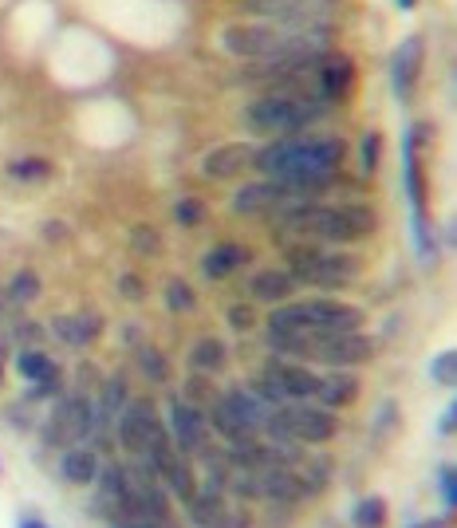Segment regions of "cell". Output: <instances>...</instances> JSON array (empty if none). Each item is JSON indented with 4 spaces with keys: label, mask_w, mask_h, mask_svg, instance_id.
Here are the masks:
<instances>
[{
    "label": "cell",
    "mask_w": 457,
    "mask_h": 528,
    "mask_svg": "<svg viewBox=\"0 0 457 528\" xmlns=\"http://www.w3.org/2000/svg\"><path fill=\"white\" fill-rule=\"evenodd\" d=\"M253 166L264 178L284 182L296 198L312 201V194L327 190L343 166V138L335 134H284L257 150Z\"/></svg>",
    "instance_id": "cell-1"
},
{
    "label": "cell",
    "mask_w": 457,
    "mask_h": 528,
    "mask_svg": "<svg viewBox=\"0 0 457 528\" xmlns=\"http://www.w3.org/2000/svg\"><path fill=\"white\" fill-rule=\"evenodd\" d=\"M331 40L327 20H300V24H276V20H237L221 28V48L229 56H241L249 64L272 60H296V56H320Z\"/></svg>",
    "instance_id": "cell-2"
},
{
    "label": "cell",
    "mask_w": 457,
    "mask_h": 528,
    "mask_svg": "<svg viewBox=\"0 0 457 528\" xmlns=\"http://www.w3.org/2000/svg\"><path fill=\"white\" fill-rule=\"evenodd\" d=\"M280 225L288 233H300L304 241H327V245H347L363 241L375 233V213L367 205H320V201H292L280 209Z\"/></svg>",
    "instance_id": "cell-3"
},
{
    "label": "cell",
    "mask_w": 457,
    "mask_h": 528,
    "mask_svg": "<svg viewBox=\"0 0 457 528\" xmlns=\"http://www.w3.org/2000/svg\"><path fill=\"white\" fill-rule=\"evenodd\" d=\"M327 115V103L308 91H268L245 107V127L257 134H304Z\"/></svg>",
    "instance_id": "cell-4"
},
{
    "label": "cell",
    "mask_w": 457,
    "mask_h": 528,
    "mask_svg": "<svg viewBox=\"0 0 457 528\" xmlns=\"http://www.w3.org/2000/svg\"><path fill=\"white\" fill-rule=\"evenodd\" d=\"M115 438H119V446H123L127 454H134V462H142L154 477H158L162 465L178 454L174 442H170L166 422L158 418V410H154L150 402H127V406L119 410V418H115Z\"/></svg>",
    "instance_id": "cell-5"
},
{
    "label": "cell",
    "mask_w": 457,
    "mask_h": 528,
    "mask_svg": "<svg viewBox=\"0 0 457 528\" xmlns=\"http://www.w3.org/2000/svg\"><path fill=\"white\" fill-rule=\"evenodd\" d=\"M363 308L343 300H284L272 308L268 331H359Z\"/></svg>",
    "instance_id": "cell-6"
},
{
    "label": "cell",
    "mask_w": 457,
    "mask_h": 528,
    "mask_svg": "<svg viewBox=\"0 0 457 528\" xmlns=\"http://www.w3.org/2000/svg\"><path fill=\"white\" fill-rule=\"evenodd\" d=\"M363 261L351 253H331L320 249L316 241L292 245L288 249V272L296 276V284H316V288H343L359 276Z\"/></svg>",
    "instance_id": "cell-7"
},
{
    "label": "cell",
    "mask_w": 457,
    "mask_h": 528,
    "mask_svg": "<svg viewBox=\"0 0 457 528\" xmlns=\"http://www.w3.org/2000/svg\"><path fill=\"white\" fill-rule=\"evenodd\" d=\"M111 525H170V497L162 485L142 481L111 509Z\"/></svg>",
    "instance_id": "cell-8"
},
{
    "label": "cell",
    "mask_w": 457,
    "mask_h": 528,
    "mask_svg": "<svg viewBox=\"0 0 457 528\" xmlns=\"http://www.w3.org/2000/svg\"><path fill=\"white\" fill-rule=\"evenodd\" d=\"M166 430H170L174 450L186 454V458H197V454L205 450V442H209V422H205V414L197 410L194 402H186V398H178V402L170 406Z\"/></svg>",
    "instance_id": "cell-9"
},
{
    "label": "cell",
    "mask_w": 457,
    "mask_h": 528,
    "mask_svg": "<svg viewBox=\"0 0 457 528\" xmlns=\"http://www.w3.org/2000/svg\"><path fill=\"white\" fill-rule=\"evenodd\" d=\"M335 0H241V12L253 20H276V24H300V20H327Z\"/></svg>",
    "instance_id": "cell-10"
},
{
    "label": "cell",
    "mask_w": 457,
    "mask_h": 528,
    "mask_svg": "<svg viewBox=\"0 0 457 528\" xmlns=\"http://www.w3.org/2000/svg\"><path fill=\"white\" fill-rule=\"evenodd\" d=\"M190 521L197 528H253L245 509L229 505L225 493H217V489H197V497L190 501Z\"/></svg>",
    "instance_id": "cell-11"
},
{
    "label": "cell",
    "mask_w": 457,
    "mask_h": 528,
    "mask_svg": "<svg viewBox=\"0 0 457 528\" xmlns=\"http://www.w3.org/2000/svg\"><path fill=\"white\" fill-rule=\"evenodd\" d=\"M292 201H300V198H296L284 182L264 178V182H249V186H241V190L233 194V213H241V217H257V213L284 209V205H292Z\"/></svg>",
    "instance_id": "cell-12"
},
{
    "label": "cell",
    "mask_w": 457,
    "mask_h": 528,
    "mask_svg": "<svg viewBox=\"0 0 457 528\" xmlns=\"http://www.w3.org/2000/svg\"><path fill=\"white\" fill-rule=\"evenodd\" d=\"M253 158H257V146H249V142H221V146H213V150L205 154L201 170H205V178L225 182V178L245 174V170L253 166Z\"/></svg>",
    "instance_id": "cell-13"
},
{
    "label": "cell",
    "mask_w": 457,
    "mask_h": 528,
    "mask_svg": "<svg viewBox=\"0 0 457 528\" xmlns=\"http://www.w3.org/2000/svg\"><path fill=\"white\" fill-rule=\"evenodd\" d=\"M351 79H355V64L347 56H339V52H324L320 64H316V79L312 83H316V95L324 103H335L351 87Z\"/></svg>",
    "instance_id": "cell-14"
},
{
    "label": "cell",
    "mask_w": 457,
    "mask_h": 528,
    "mask_svg": "<svg viewBox=\"0 0 457 528\" xmlns=\"http://www.w3.org/2000/svg\"><path fill=\"white\" fill-rule=\"evenodd\" d=\"M296 276L288 272V268H257L253 272V280H249V296L253 300H261V304H284V300H292L296 296Z\"/></svg>",
    "instance_id": "cell-15"
},
{
    "label": "cell",
    "mask_w": 457,
    "mask_h": 528,
    "mask_svg": "<svg viewBox=\"0 0 457 528\" xmlns=\"http://www.w3.org/2000/svg\"><path fill=\"white\" fill-rule=\"evenodd\" d=\"M359 391H363V383H359V375L351 367H331L327 375H320L316 398L327 410H339V406H351L359 398Z\"/></svg>",
    "instance_id": "cell-16"
},
{
    "label": "cell",
    "mask_w": 457,
    "mask_h": 528,
    "mask_svg": "<svg viewBox=\"0 0 457 528\" xmlns=\"http://www.w3.org/2000/svg\"><path fill=\"white\" fill-rule=\"evenodd\" d=\"M418 71H422V40L410 36L391 60V87L398 99H410V91L418 83Z\"/></svg>",
    "instance_id": "cell-17"
},
{
    "label": "cell",
    "mask_w": 457,
    "mask_h": 528,
    "mask_svg": "<svg viewBox=\"0 0 457 528\" xmlns=\"http://www.w3.org/2000/svg\"><path fill=\"white\" fill-rule=\"evenodd\" d=\"M253 261V253L245 249V245H237V241H221V245H213L205 257H201V276L205 280H229L241 264Z\"/></svg>",
    "instance_id": "cell-18"
},
{
    "label": "cell",
    "mask_w": 457,
    "mask_h": 528,
    "mask_svg": "<svg viewBox=\"0 0 457 528\" xmlns=\"http://www.w3.org/2000/svg\"><path fill=\"white\" fill-rule=\"evenodd\" d=\"M103 331V316L99 312H71V316H56L52 320V335L64 339L67 347H87L91 339H99Z\"/></svg>",
    "instance_id": "cell-19"
},
{
    "label": "cell",
    "mask_w": 457,
    "mask_h": 528,
    "mask_svg": "<svg viewBox=\"0 0 457 528\" xmlns=\"http://www.w3.org/2000/svg\"><path fill=\"white\" fill-rule=\"evenodd\" d=\"M16 375L32 387H60V367L56 359H48L40 347H20L16 355Z\"/></svg>",
    "instance_id": "cell-20"
},
{
    "label": "cell",
    "mask_w": 457,
    "mask_h": 528,
    "mask_svg": "<svg viewBox=\"0 0 457 528\" xmlns=\"http://www.w3.org/2000/svg\"><path fill=\"white\" fill-rule=\"evenodd\" d=\"M221 398L229 402V410H233V414H237V418H241V422H245L253 434H261L264 418L272 414V406H268V402H264V398L257 395L253 387H229V391H225Z\"/></svg>",
    "instance_id": "cell-21"
},
{
    "label": "cell",
    "mask_w": 457,
    "mask_h": 528,
    "mask_svg": "<svg viewBox=\"0 0 457 528\" xmlns=\"http://www.w3.org/2000/svg\"><path fill=\"white\" fill-rule=\"evenodd\" d=\"M60 473H64V481H71V485H95V477H99V454H95V446H83V442L67 446L64 458H60Z\"/></svg>",
    "instance_id": "cell-22"
},
{
    "label": "cell",
    "mask_w": 457,
    "mask_h": 528,
    "mask_svg": "<svg viewBox=\"0 0 457 528\" xmlns=\"http://www.w3.org/2000/svg\"><path fill=\"white\" fill-rule=\"evenodd\" d=\"M158 481H166V489H170V493H174L178 501H186V505L194 501V497H197V485H201V481H197L194 462H190L186 454H174L170 462L162 465V469H158Z\"/></svg>",
    "instance_id": "cell-23"
},
{
    "label": "cell",
    "mask_w": 457,
    "mask_h": 528,
    "mask_svg": "<svg viewBox=\"0 0 457 528\" xmlns=\"http://www.w3.org/2000/svg\"><path fill=\"white\" fill-rule=\"evenodd\" d=\"M205 422H209V430H213V434H221L229 446H237V442H245V438H257V434H253V430H249V426H245V422L229 410V402H225V398H213V402H209Z\"/></svg>",
    "instance_id": "cell-24"
},
{
    "label": "cell",
    "mask_w": 457,
    "mask_h": 528,
    "mask_svg": "<svg viewBox=\"0 0 457 528\" xmlns=\"http://www.w3.org/2000/svg\"><path fill=\"white\" fill-rule=\"evenodd\" d=\"M225 359H229V351H225V343L217 335H205V339H197L190 347V367L197 375H217L225 367Z\"/></svg>",
    "instance_id": "cell-25"
},
{
    "label": "cell",
    "mask_w": 457,
    "mask_h": 528,
    "mask_svg": "<svg viewBox=\"0 0 457 528\" xmlns=\"http://www.w3.org/2000/svg\"><path fill=\"white\" fill-rule=\"evenodd\" d=\"M40 292H44V280H40V272H32V268H20V272L8 280V288H4V300H8V304H32V300H40Z\"/></svg>",
    "instance_id": "cell-26"
},
{
    "label": "cell",
    "mask_w": 457,
    "mask_h": 528,
    "mask_svg": "<svg viewBox=\"0 0 457 528\" xmlns=\"http://www.w3.org/2000/svg\"><path fill=\"white\" fill-rule=\"evenodd\" d=\"M52 174H56V166L48 158H16V162H8V178L12 182H24V186H40Z\"/></svg>",
    "instance_id": "cell-27"
},
{
    "label": "cell",
    "mask_w": 457,
    "mask_h": 528,
    "mask_svg": "<svg viewBox=\"0 0 457 528\" xmlns=\"http://www.w3.org/2000/svg\"><path fill=\"white\" fill-rule=\"evenodd\" d=\"M387 517H391V509H387L383 497H363L351 509V525L355 528H387Z\"/></svg>",
    "instance_id": "cell-28"
},
{
    "label": "cell",
    "mask_w": 457,
    "mask_h": 528,
    "mask_svg": "<svg viewBox=\"0 0 457 528\" xmlns=\"http://www.w3.org/2000/svg\"><path fill=\"white\" fill-rule=\"evenodd\" d=\"M138 367H142V375H146L150 383H170V363H166V355H162L158 347L142 343V347H138Z\"/></svg>",
    "instance_id": "cell-29"
},
{
    "label": "cell",
    "mask_w": 457,
    "mask_h": 528,
    "mask_svg": "<svg viewBox=\"0 0 457 528\" xmlns=\"http://www.w3.org/2000/svg\"><path fill=\"white\" fill-rule=\"evenodd\" d=\"M166 308H170L174 316H182V312H194V308H197L194 288H190L182 276H170V280H166Z\"/></svg>",
    "instance_id": "cell-30"
},
{
    "label": "cell",
    "mask_w": 457,
    "mask_h": 528,
    "mask_svg": "<svg viewBox=\"0 0 457 528\" xmlns=\"http://www.w3.org/2000/svg\"><path fill=\"white\" fill-rule=\"evenodd\" d=\"M379 154H383V134L379 131H367L363 134V150H359V170L371 178L375 166H379Z\"/></svg>",
    "instance_id": "cell-31"
},
{
    "label": "cell",
    "mask_w": 457,
    "mask_h": 528,
    "mask_svg": "<svg viewBox=\"0 0 457 528\" xmlns=\"http://www.w3.org/2000/svg\"><path fill=\"white\" fill-rule=\"evenodd\" d=\"M438 493H442V501H446V513H454L457 509V469H454V462L438 465Z\"/></svg>",
    "instance_id": "cell-32"
},
{
    "label": "cell",
    "mask_w": 457,
    "mask_h": 528,
    "mask_svg": "<svg viewBox=\"0 0 457 528\" xmlns=\"http://www.w3.org/2000/svg\"><path fill=\"white\" fill-rule=\"evenodd\" d=\"M430 375H434L442 387H454V383H457V355H454V351H442V355H434V363H430Z\"/></svg>",
    "instance_id": "cell-33"
},
{
    "label": "cell",
    "mask_w": 457,
    "mask_h": 528,
    "mask_svg": "<svg viewBox=\"0 0 457 528\" xmlns=\"http://www.w3.org/2000/svg\"><path fill=\"white\" fill-rule=\"evenodd\" d=\"M131 249L134 253H142V257H154L158 249H162V237H158V229H150V225H138L131 233Z\"/></svg>",
    "instance_id": "cell-34"
},
{
    "label": "cell",
    "mask_w": 457,
    "mask_h": 528,
    "mask_svg": "<svg viewBox=\"0 0 457 528\" xmlns=\"http://www.w3.org/2000/svg\"><path fill=\"white\" fill-rule=\"evenodd\" d=\"M174 217H178V225H201L205 209H201V201L197 198H182L174 205Z\"/></svg>",
    "instance_id": "cell-35"
},
{
    "label": "cell",
    "mask_w": 457,
    "mask_h": 528,
    "mask_svg": "<svg viewBox=\"0 0 457 528\" xmlns=\"http://www.w3.org/2000/svg\"><path fill=\"white\" fill-rule=\"evenodd\" d=\"M253 324H257V316H253L249 304H233V308H229V328L233 331H249Z\"/></svg>",
    "instance_id": "cell-36"
},
{
    "label": "cell",
    "mask_w": 457,
    "mask_h": 528,
    "mask_svg": "<svg viewBox=\"0 0 457 528\" xmlns=\"http://www.w3.org/2000/svg\"><path fill=\"white\" fill-rule=\"evenodd\" d=\"M119 292H123L127 300L138 304V300H142V280H138L134 272H123V276H119Z\"/></svg>",
    "instance_id": "cell-37"
},
{
    "label": "cell",
    "mask_w": 457,
    "mask_h": 528,
    "mask_svg": "<svg viewBox=\"0 0 457 528\" xmlns=\"http://www.w3.org/2000/svg\"><path fill=\"white\" fill-rule=\"evenodd\" d=\"M16 339H20L24 347H36V343L44 339V331H40V324H32V320H28V324H16Z\"/></svg>",
    "instance_id": "cell-38"
},
{
    "label": "cell",
    "mask_w": 457,
    "mask_h": 528,
    "mask_svg": "<svg viewBox=\"0 0 457 528\" xmlns=\"http://www.w3.org/2000/svg\"><path fill=\"white\" fill-rule=\"evenodd\" d=\"M454 430H457V406H454V402H450V406L442 410V422H438V434H442V438H450Z\"/></svg>",
    "instance_id": "cell-39"
},
{
    "label": "cell",
    "mask_w": 457,
    "mask_h": 528,
    "mask_svg": "<svg viewBox=\"0 0 457 528\" xmlns=\"http://www.w3.org/2000/svg\"><path fill=\"white\" fill-rule=\"evenodd\" d=\"M406 528H454V513H446V517H426V521H414V525Z\"/></svg>",
    "instance_id": "cell-40"
},
{
    "label": "cell",
    "mask_w": 457,
    "mask_h": 528,
    "mask_svg": "<svg viewBox=\"0 0 457 528\" xmlns=\"http://www.w3.org/2000/svg\"><path fill=\"white\" fill-rule=\"evenodd\" d=\"M44 233H48V241H64L67 225H64V221H60V225H56V221H48V225H44Z\"/></svg>",
    "instance_id": "cell-41"
},
{
    "label": "cell",
    "mask_w": 457,
    "mask_h": 528,
    "mask_svg": "<svg viewBox=\"0 0 457 528\" xmlns=\"http://www.w3.org/2000/svg\"><path fill=\"white\" fill-rule=\"evenodd\" d=\"M16 528H48V525H44L40 517H24V521H20V525H16Z\"/></svg>",
    "instance_id": "cell-42"
},
{
    "label": "cell",
    "mask_w": 457,
    "mask_h": 528,
    "mask_svg": "<svg viewBox=\"0 0 457 528\" xmlns=\"http://www.w3.org/2000/svg\"><path fill=\"white\" fill-rule=\"evenodd\" d=\"M115 528H174V525H115Z\"/></svg>",
    "instance_id": "cell-43"
},
{
    "label": "cell",
    "mask_w": 457,
    "mask_h": 528,
    "mask_svg": "<svg viewBox=\"0 0 457 528\" xmlns=\"http://www.w3.org/2000/svg\"><path fill=\"white\" fill-rule=\"evenodd\" d=\"M4 355H8V351H4V343H0V379H4Z\"/></svg>",
    "instance_id": "cell-44"
},
{
    "label": "cell",
    "mask_w": 457,
    "mask_h": 528,
    "mask_svg": "<svg viewBox=\"0 0 457 528\" xmlns=\"http://www.w3.org/2000/svg\"><path fill=\"white\" fill-rule=\"evenodd\" d=\"M398 4H402V8H414V0H398Z\"/></svg>",
    "instance_id": "cell-45"
},
{
    "label": "cell",
    "mask_w": 457,
    "mask_h": 528,
    "mask_svg": "<svg viewBox=\"0 0 457 528\" xmlns=\"http://www.w3.org/2000/svg\"><path fill=\"white\" fill-rule=\"evenodd\" d=\"M0 308H4V296H0Z\"/></svg>",
    "instance_id": "cell-46"
}]
</instances>
